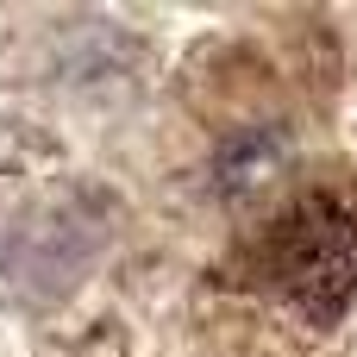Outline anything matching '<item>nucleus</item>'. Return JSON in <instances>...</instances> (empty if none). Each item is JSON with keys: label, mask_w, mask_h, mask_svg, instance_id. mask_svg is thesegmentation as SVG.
Returning a JSON list of instances; mask_svg holds the SVG:
<instances>
[{"label": "nucleus", "mask_w": 357, "mask_h": 357, "mask_svg": "<svg viewBox=\"0 0 357 357\" xmlns=\"http://www.w3.org/2000/svg\"><path fill=\"white\" fill-rule=\"evenodd\" d=\"M257 276L307 320H333L357 295V195L307 188L257 238Z\"/></svg>", "instance_id": "nucleus-1"}, {"label": "nucleus", "mask_w": 357, "mask_h": 357, "mask_svg": "<svg viewBox=\"0 0 357 357\" xmlns=\"http://www.w3.org/2000/svg\"><path fill=\"white\" fill-rule=\"evenodd\" d=\"M282 169H289V132H276V126H257V132L232 138V144L220 151V163H213L220 188H226V195H238V201L264 195Z\"/></svg>", "instance_id": "nucleus-2"}]
</instances>
